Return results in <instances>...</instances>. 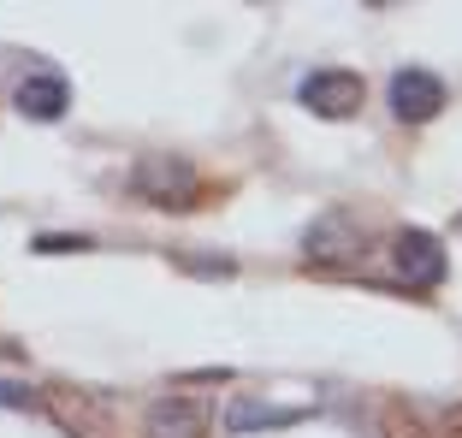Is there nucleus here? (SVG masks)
Returning a JSON list of instances; mask_svg holds the SVG:
<instances>
[{
    "instance_id": "nucleus-2",
    "label": "nucleus",
    "mask_w": 462,
    "mask_h": 438,
    "mask_svg": "<svg viewBox=\"0 0 462 438\" xmlns=\"http://www.w3.org/2000/svg\"><path fill=\"white\" fill-rule=\"evenodd\" d=\"M131 196H136V202H149V207H166V214H184V207L208 202V178L184 160V154H136Z\"/></svg>"
},
{
    "instance_id": "nucleus-5",
    "label": "nucleus",
    "mask_w": 462,
    "mask_h": 438,
    "mask_svg": "<svg viewBox=\"0 0 462 438\" xmlns=\"http://www.w3.org/2000/svg\"><path fill=\"white\" fill-rule=\"evenodd\" d=\"M297 101L314 119H350V113L362 107V78H356V71H309Z\"/></svg>"
},
{
    "instance_id": "nucleus-8",
    "label": "nucleus",
    "mask_w": 462,
    "mask_h": 438,
    "mask_svg": "<svg viewBox=\"0 0 462 438\" xmlns=\"http://www.w3.org/2000/svg\"><path fill=\"white\" fill-rule=\"evenodd\" d=\"M13 107L24 113V119H36V124H54L60 113L71 107V89H66L60 71H36V78H24L13 89Z\"/></svg>"
},
{
    "instance_id": "nucleus-3",
    "label": "nucleus",
    "mask_w": 462,
    "mask_h": 438,
    "mask_svg": "<svg viewBox=\"0 0 462 438\" xmlns=\"http://www.w3.org/2000/svg\"><path fill=\"white\" fill-rule=\"evenodd\" d=\"M42 409L60 421V433L66 438H119V421H113L107 397L101 391H83V385H42Z\"/></svg>"
},
{
    "instance_id": "nucleus-4",
    "label": "nucleus",
    "mask_w": 462,
    "mask_h": 438,
    "mask_svg": "<svg viewBox=\"0 0 462 438\" xmlns=\"http://www.w3.org/2000/svg\"><path fill=\"white\" fill-rule=\"evenodd\" d=\"M445 243H439L433 232H397L392 237V273H397V285L403 290H439L445 285Z\"/></svg>"
},
{
    "instance_id": "nucleus-10",
    "label": "nucleus",
    "mask_w": 462,
    "mask_h": 438,
    "mask_svg": "<svg viewBox=\"0 0 462 438\" xmlns=\"http://www.w3.org/2000/svg\"><path fill=\"white\" fill-rule=\"evenodd\" d=\"M309 409H279V403H261V397H231L226 409V426L231 433H255V426H291L302 421Z\"/></svg>"
},
{
    "instance_id": "nucleus-7",
    "label": "nucleus",
    "mask_w": 462,
    "mask_h": 438,
    "mask_svg": "<svg viewBox=\"0 0 462 438\" xmlns=\"http://www.w3.org/2000/svg\"><path fill=\"white\" fill-rule=\"evenodd\" d=\"M439 107H445V83H439L433 71L403 66V71L392 78V113H397L403 124H427Z\"/></svg>"
},
{
    "instance_id": "nucleus-14",
    "label": "nucleus",
    "mask_w": 462,
    "mask_h": 438,
    "mask_svg": "<svg viewBox=\"0 0 462 438\" xmlns=\"http://www.w3.org/2000/svg\"><path fill=\"white\" fill-rule=\"evenodd\" d=\"M445 438H462V403H450V409H445Z\"/></svg>"
},
{
    "instance_id": "nucleus-11",
    "label": "nucleus",
    "mask_w": 462,
    "mask_h": 438,
    "mask_svg": "<svg viewBox=\"0 0 462 438\" xmlns=\"http://www.w3.org/2000/svg\"><path fill=\"white\" fill-rule=\"evenodd\" d=\"M30 249H36V255H83V249H96V243H89V237H78V232H71V237H60V232H42Z\"/></svg>"
},
{
    "instance_id": "nucleus-12",
    "label": "nucleus",
    "mask_w": 462,
    "mask_h": 438,
    "mask_svg": "<svg viewBox=\"0 0 462 438\" xmlns=\"http://www.w3.org/2000/svg\"><path fill=\"white\" fill-rule=\"evenodd\" d=\"M178 267H190V273H219V278H231L237 273V260H226V255H214V260H202V255H172Z\"/></svg>"
},
{
    "instance_id": "nucleus-6",
    "label": "nucleus",
    "mask_w": 462,
    "mask_h": 438,
    "mask_svg": "<svg viewBox=\"0 0 462 438\" xmlns=\"http://www.w3.org/2000/svg\"><path fill=\"white\" fill-rule=\"evenodd\" d=\"M143 438H208V409L196 397L166 391L143 409Z\"/></svg>"
},
{
    "instance_id": "nucleus-13",
    "label": "nucleus",
    "mask_w": 462,
    "mask_h": 438,
    "mask_svg": "<svg viewBox=\"0 0 462 438\" xmlns=\"http://www.w3.org/2000/svg\"><path fill=\"white\" fill-rule=\"evenodd\" d=\"M36 403V391H24V385H6L0 379V409H30Z\"/></svg>"
},
{
    "instance_id": "nucleus-1",
    "label": "nucleus",
    "mask_w": 462,
    "mask_h": 438,
    "mask_svg": "<svg viewBox=\"0 0 462 438\" xmlns=\"http://www.w3.org/2000/svg\"><path fill=\"white\" fill-rule=\"evenodd\" d=\"M374 232H380V219L362 214V207H327L302 232V260L309 267H356L374 249Z\"/></svg>"
},
{
    "instance_id": "nucleus-9",
    "label": "nucleus",
    "mask_w": 462,
    "mask_h": 438,
    "mask_svg": "<svg viewBox=\"0 0 462 438\" xmlns=\"http://www.w3.org/2000/svg\"><path fill=\"white\" fill-rule=\"evenodd\" d=\"M380 438H445V415H427L421 403H403V397H392L380 409Z\"/></svg>"
}]
</instances>
